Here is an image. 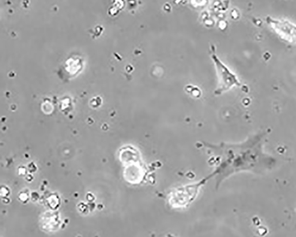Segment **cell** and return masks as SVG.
<instances>
[{"label":"cell","instance_id":"obj_3","mask_svg":"<svg viewBox=\"0 0 296 237\" xmlns=\"http://www.w3.org/2000/svg\"></svg>","mask_w":296,"mask_h":237},{"label":"cell","instance_id":"obj_1","mask_svg":"<svg viewBox=\"0 0 296 237\" xmlns=\"http://www.w3.org/2000/svg\"><path fill=\"white\" fill-rule=\"evenodd\" d=\"M267 133L261 132L250 136L239 144L208 146L216 160L214 174L220 183L230 176L240 172L266 174L277 165V160L264 151Z\"/></svg>","mask_w":296,"mask_h":237},{"label":"cell","instance_id":"obj_2","mask_svg":"<svg viewBox=\"0 0 296 237\" xmlns=\"http://www.w3.org/2000/svg\"><path fill=\"white\" fill-rule=\"evenodd\" d=\"M212 59L214 61L216 69H217L218 74L220 77V85L219 87L216 91V93L217 95L222 93L225 91L230 89L232 87L237 85L239 86L240 83L239 80H237L236 75L234 74L230 69H229L227 66H225L221 60L219 59L217 55L216 54L215 48L214 47H212L211 51Z\"/></svg>","mask_w":296,"mask_h":237}]
</instances>
